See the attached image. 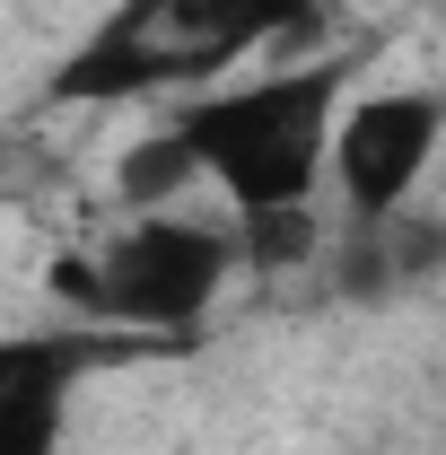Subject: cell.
Listing matches in <instances>:
<instances>
[{
  "instance_id": "3",
  "label": "cell",
  "mask_w": 446,
  "mask_h": 455,
  "mask_svg": "<svg viewBox=\"0 0 446 455\" xmlns=\"http://www.w3.org/2000/svg\"><path fill=\"white\" fill-rule=\"evenodd\" d=\"M227 272H236V236L167 220V211H140V228H123L97 263H61L53 281L97 324L167 341V333H193L211 315V298H219Z\"/></svg>"
},
{
  "instance_id": "5",
  "label": "cell",
  "mask_w": 446,
  "mask_h": 455,
  "mask_svg": "<svg viewBox=\"0 0 446 455\" xmlns=\"http://www.w3.org/2000/svg\"><path fill=\"white\" fill-rule=\"evenodd\" d=\"M114 350L106 333H0V455H61L70 395Z\"/></svg>"
},
{
  "instance_id": "4",
  "label": "cell",
  "mask_w": 446,
  "mask_h": 455,
  "mask_svg": "<svg viewBox=\"0 0 446 455\" xmlns=\"http://www.w3.org/2000/svg\"><path fill=\"white\" fill-rule=\"evenodd\" d=\"M438 132H446L438 88H394V97H368V106L333 114L324 167H333V184H341L350 228H377V220H394V211H411L420 175L438 158Z\"/></svg>"
},
{
  "instance_id": "7",
  "label": "cell",
  "mask_w": 446,
  "mask_h": 455,
  "mask_svg": "<svg viewBox=\"0 0 446 455\" xmlns=\"http://www.w3.org/2000/svg\"><path fill=\"white\" fill-rule=\"evenodd\" d=\"M175 184H193V158H184V140H175V132H149V140H131V149H123L114 193H123L131 211H167Z\"/></svg>"
},
{
  "instance_id": "2",
  "label": "cell",
  "mask_w": 446,
  "mask_h": 455,
  "mask_svg": "<svg viewBox=\"0 0 446 455\" xmlns=\"http://www.w3.org/2000/svg\"><path fill=\"white\" fill-rule=\"evenodd\" d=\"M341 88H350V61H307L245 88H193L167 114V132L184 140L193 175H211L236 211H307Z\"/></svg>"
},
{
  "instance_id": "6",
  "label": "cell",
  "mask_w": 446,
  "mask_h": 455,
  "mask_svg": "<svg viewBox=\"0 0 446 455\" xmlns=\"http://www.w3.org/2000/svg\"><path fill=\"white\" fill-rule=\"evenodd\" d=\"M438 254H446V236H438V228H429V220H411V211H394V220L350 228V236H341L333 281H341V298H394V289L429 281V272H438Z\"/></svg>"
},
{
  "instance_id": "1",
  "label": "cell",
  "mask_w": 446,
  "mask_h": 455,
  "mask_svg": "<svg viewBox=\"0 0 446 455\" xmlns=\"http://www.w3.org/2000/svg\"><path fill=\"white\" fill-rule=\"evenodd\" d=\"M324 9L333 0H114V18H97V36L53 70V97L114 106L158 88H211L245 53L307 36Z\"/></svg>"
}]
</instances>
